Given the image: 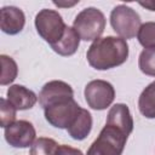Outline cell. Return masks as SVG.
Returning a JSON list of instances; mask_svg holds the SVG:
<instances>
[{
	"label": "cell",
	"instance_id": "obj_22",
	"mask_svg": "<svg viewBox=\"0 0 155 155\" xmlns=\"http://www.w3.org/2000/svg\"><path fill=\"white\" fill-rule=\"evenodd\" d=\"M140 6L150 10V11H155V0H148V1H139L138 2Z\"/></svg>",
	"mask_w": 155,
	"mask_h": 155
},
{
	"label": "cell",
	"instance_id": "obj_11",
	"mask_svg": "<svg viewBox=\"0 0 155 155\" xmlns=\"http://www.w3.org/2000/svg\"><path fill=\"white\" fill-rule=\"evenodd\" d=\"M7 101L17 109V110H27L31 109L38 102V96L29 88L23 85H12L8 87Z\"/></svg>",
	"mask_w": 155,
	"mask_h": 155
},
{
	"label": "cell",
	"instance_id": "obj_17",
	"mask_svg": "<svg viewBox=\"0 0 155 155\" xmlns=\"http://www.w3.org/2000/svg\"><path fill=\"white\" fill-rule=\"evenodd\" d=\"M57 148L58 144L54 139L40 137L30 147V155H54Z\"/></svg>",
	"mask_w": 155,
	"mask_h": 155
},
{
	"label": "cell",
	"instance_id": "obj_19",
	"mask_svg": "<svg viewBox=\"0 0 155 155\" xmlns=\"http://www.w3.org/2000/svg\"><path fill=\"white\" fill-rule=\"evenodd\" d=\"M138 67L140 71L148 76H155V47L144 48L138 58Z\"/></svg>",
	"mask_w": 155,
	"mask_h": 155
},
{
	"label": "cell",
	"instance_id": "obj_4",
	"mask_svg": "<svg viewBox=\"0 0 155 155\" xmlns=\"http://www.w3.org/2000/svg\"><path fill=\"white\" fill-rule=\"evenodd\" d=\"M35 28L38 34L51 46L57 44L67 29L62 16L56 10L42 8L35 16Z\"/></svg>",
	"mask_w": 155,
	"mask_h": 155
},
{
	"label": "cell",
	"instance_id": "obj_2",
	"mask_svg": "<svg viewBox=\"0 0 155 155\" xmlns=\"http://www.w3.org/2000/svg\"><path fill=\"white\" fill-rule=\"evenodd\" d=\"M128 136L121 128L105 124L98 137L90 145L86 155H121Z\"/></svg>",
	"mask_w": 155,
	"mask_h": 155
},
{
	"label": "cell",
	"instance_id": "obj_5",
	"mask_svg": "<svg viewBox=\"0 0 155 155\" xmlns=\"http://www.w3.org/2000/svg\"><path fill=\"white\" fill-rule=\"evenodd\" d=\"M110 24L113 30L122 39H132L137 35L142 22L139 15L130 6L117 5L110 12Z\"/></svg>",
	"mask_w": 155,
	"mask_h": 155
},
{
	"label": "cell",
	"instance_id": "obj_12",
	"mask_svg": "<svg viewBox=\"0 0 155 155\" xmlns=\"http://www.w3.org/2000/svg\"><path fill=\"white\" fill-rule=\"evenodd\" d=\"M114 125L122 131H125L127 134H131L133 131V119L130 113V109L124 103H116L114 104L108 113L107 122Z\"/></svg>",
	"mask_w": 155,
	"mask_h": 155
},
{
	"label": "cell",
	"instance_id": "obj_10",
	"mask_svg": "<svg viewBox=\"0 0 155 155\" xmlns=\"http://www.w3.org/2000/svg\"><path fill=\"white\" fill-rule=\"evenodd\" d=\"M0 13V28L5 34L16 35L23 30L25 16L21 8L16 6H4Z\"/></svg>",
	"mask_w": 155,
	"mask_h": 155
},
{
	"label": "cell",
	"instance_id": "obj_14",
	"mask_svg": "<svg viewBox=\"0 0 155 155\" xmlns=\"http://www.w3.org/2000/svg\"><path fill=\"white\" fill-rule=\"evenodd\" d=\"M80 40L81 39L78 35V33L74 30V28L73 27H67L62 39L57 44L52 45L51 47L59 56L69 57V56H73L78 51L79 45H80Z\"/></svg>",
	"mask_w": 155,
	"mask_h": 155
},
{
	"label": "cell",
	"instance_id": "obj_15",
	"mask_svg": "<svg viewBox=\"0 0 155 155\" xmlns=\"http://www.w3.org/2000/svg\"><path fill=\"white\" fill-rule=\"evenodd\" d=\"M138 109L147 119H155V81L149 84L138 98Z\"/></svg>",
	"mask_w": 155,
	"mask_h": 155
},
{
	"label": "cell",
	"instance_id": "obj_8",
	"mask_svg": "<svg viewBox=\"0 0 155 155\" xmlns=\"http://www.w3.org/2000/svg\"><path fill=\"white\" fill-rule=\"evenodd\" d=\"M4 136L6 142L13 148H28L36 140L35 128L33 124L27 120H18L7 126Z\"/></svg>",
	"mask_w": 155,
	"mask_h": 155
},
{
	"label": "cell",
	"instance_id": "obj_16",
	"mask_svg": "<svg viewBox=\"0 0 155 155\" xmlns=\"http://www.w3.org/2000/svg\"><path fill=\"white\" fill-rule=\"evenodd\" d=\"M1 61V76H0V84L2 86L10 85L11 82L15 81V79L18 75V67L15 59L10 56L1 54L0 56Z\"/></svg>",
	"mask_w": 155,
	"mask_h": 155
},
{
	"label": "cell",
	"instance_id": "obj_13",
	"mask_svg": "<svg viewBox=\"0 0 155 155\" xmlns=\"http://www.w3.org/2000/svg\"><path fill=\"white\" fill-rule=\"evenodd\" d=\"M92 130V115L87 109L81 108L78 116L67 128L69 136L75 140H84Z\"/></svg>",
	"mask_w": 155,
	"mask_h": 155
},
{
	"label": "cell",
	"instance_id": "obj_21",
	"mask_svg": "<svg viewBox=\"0 0 155 155\" xmlns=\"http://www.w3.org/2000/svg\"><path fill=\"white\" fill-rule=\"evenodd\" d=\"M54 155H84V153L78 148H73L70 145L62 144V145H58Z\"/></svg>",
	"mask_w": 155,
	"mask_h": 155
},
{
	"label": "cell",
	"instance_id": "obj_6",
	"mask_svg": "<svg viewBox=\"0 0 155 155\" xmlns=\"http://www.w3.org/2000/svg\"><path fill=\"white\" fill-rule=\"evenodd\" d=\"M81 107L76 103L74 98L65 99L54 103L44 109V115L46 121L56 128H68L74 119L78 116Z\"/></svg>",
	"mask_w": 155,
	"mask_h": 155
},
{
	"label": "cell",
	"instance_id": "obj_18",
	"mask_svg": "<svg viewBox=\"0 0 155 155\" xmlns=\"http://www.w3.org/2000/svg\"><path fill=\"white\" fill-rule=\"evenodd\" d=\"M138 42L144 48L155 47V22H145L140 25L137 33Z\"/></svg>",
	"mask_w": 155,
	"mask_h": 155
},
{
	"label": "cell",
	"instance_id": "obj_9",
	"mask_svg": "<svg viewBox=\"0 0 155 155\" xmlns=\"http://www.w3.org/2000/svg\"><path fill=\"white\" fill-rule=\"evenodd\" d=\"M70 98H74V91L69 84L62 80H52L46 82L39 93V103L42 109Z\"/></svg>",
	"mask_w": 155,
	"mask_h": 155
},
{
	"label": "cell",
	"instance_id": "obj_1",
	"mask_svg": "<svg viewBox=\"0 0 155 155\" xmlns=\"http://www.w3.org/2000/svg\"><path fill=\"white\" fill-rule=\"evenodd\" d=\"M128 44L119 36H104L94 40L86 52L88 64L97 70H108L124 64L128 58Z\"/></svg>",
	"mask_w": 155,
	"mask_h": 155
},
{
	"label": "cell",
	"instance_id": "obj_3",
	"mask_svg": "<svg viewBox=\"0 0 155 155\" xmlns=\"http://www.w3.org/2000/svg\"><path fill=\"white\" fill-rule=\"evenodd\" d=\"M105 16L96 7H86L80 11L74 22L73 28L84 41H94L99 39L105 29Z\"/></svg>",
	"mask_w": 155,
	"mask_h": 155
},
{
	"label": "cell",
	"instance_id": "obj_20",
	"mask_svg": "<svg viewBox=\"0 0 155 155\" xmlns=\"http://www.w3.org/2000/svg\"><path fill=\"white\" fill-rule=\"evenodd\" d=\"M16 113H17V109L6 98L0 99V116H1V127L2 128H6L7 126H10L11 124L15 122Z\"/></svg>",
	"mask_w": 155,
	"mask_h": 155
},
{
	"label": "cell",
	"instance_id": "obj_23",
	"mask_svg": "<svg viewBox=\"0 0 155 155\" xmlns=\"http://www.w3.org/2000/svg\"><path fill=\"white\" fill-rule=\"evenodd\" d=\"M53 4L58 7H70V6H74L76 4H79V0H75V1H71V2H63V1H53Z\"/></svg>",
	"mask_w": 155,
	"mask_h": 155
},
{
	"label": "cell",
	"instance_id": "obj_7",
	"mask_svg": "<svg viewBox=\"0 0 155 155\" xmlns=\"http://www.w3.org/2000/svg\"><path fill=\"white\" fill-rule=\"evenodd\" d=\"M85 99L90 108L94 110H104L111 105L115 99L114 86L105 80H92L85 86Z\"/></svg>",
	"mask_w": 155,
	"mask_h": 155
}]
</instances>
